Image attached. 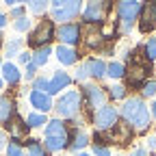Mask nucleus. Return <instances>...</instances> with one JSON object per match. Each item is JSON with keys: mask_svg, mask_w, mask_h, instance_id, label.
Segmentation results:
<instances>
[{"mask_svg": "<svg viewBox=\"0 0 156 156\" xmlns=\"http://www.w3.org/2000/svg\"><path fill=\"white\" fill-rule=\"evenodd\" d=\"M56 39H58L63 46L74 48L78 41H80V24H76V22L61 24V26L56 28Z\"/></svg>", "mask_w": 156, "mask_h": 156, "instance_id": "obj_10", "label": "nucleus"}, {"mask_svg": "<svg viewBox=\"0 0 156 156\" xmlns=\"http://www.w3.org/2000/svg\"><path fill=\"white\" fill-rule=\"evenodd\" d=\"M5 26H7V15L0 11V28H5Z\"/></svg>", "mask_w": 156, "mask_h": 156, "instance_id": "obj_42", "label": "nucleus"}, {"mask_svg": "<svg viewBox=\"0 0 156 156\" xmlns=\"http://www.w3.org/2000/svg\"><path fill=\"white\" fill-rule=\"evenodd\" d=\"M74 78H76V80H80V83L89 78V72H87L85 63H83V65H78V69H76V76H74Z\"/></svg>", "mask_w": 156, "mask_h": 156, "instance_id": "obj_34", "label": "nucleus"}, {"mask_svg": "<svg viewBox=\"0 0 156 156\" xmlns=\"http://www.w3.org/2000/svg\"><path fill=\"white\" fill-rule=\"evenodd\" d=\"M83 0H50V20L67 24L80 13Z\"/></svg>", "mask_w": 156, "mask_h": 156, "instance_id": "obj_4", "label": "nucleus"}, {"mask_svg": "<svg viewBox=\"0 0 156 156\" xmlns=\"http://www.w3.org/2000/svg\"><path fill=\"white\" fill-rule=\"evenodd\" d=\"M83 108V98H80V91H65L58 100L54 102V111L58 115V119H74V117H78V113H80Z\"/></svg>", "mask_w": 156, "mask_h": 156, "instance_id": "obj_3", "label": "nucleus"}, {"mask_svg": "<svg viewBox=\"0 0 156 156\" xmlns=\"http://www.w3.org/2000/svg\"><path fill=\"white\" fill-rule=\"evenodd\" d=\"M2 83H5V80H2V76H0V89H2Z\"/></svg>", "mask_w": 156, "mask_h": 156, "instance_id": "obj_45", "label": "nucleus"}, {"mask_svg": "<svg viewBox=\"0 0 156 156\" xmlns=\"http://www.w3.org/2000/svg\"><path fill=\"white\" fill-rule=\"evenodd\" d=\"M156 95V80H145L141 87V98H152Z\"/></svg>", "mask_w": 156, "mask_h": 156, "instance_id": "obj_30", "label": "nucleus"}, {"mask_svg": "<svg viewBox=\"0 0 156 156\" xmlns=\"http://www.w3.org/2000/svg\"><path fill=\"white\" fill-rule=\"evenodd\" d=\"M13 28L20 30V33L28 30V28H30V20H28L26 15H24V17H20V20H15V22H13Z\"/></svg>", "mask_w": 156, "mask_h": 156, "instance_id": "obj_32", "label": "nucleus"}, {"mask_svg": "<svg viewBox=\"0 0 156 156\" xmlns=\"http://www.w3.org/2000/svg\"><path fill=\"white\" fill-rule=\"evenodd\" d=\"M141 5L143 2H139V0H122V2L117 5V17H119V22H122V30L124 33H130L134 22L139 20Z\"/></svg>", "mask_w": 156, "mask_h": 156, "instance_id": "obj_7", "label": "nucleus"}, {"mask_svg": "<svg viewBox=\"0 0 156 156\" xmlns=\"http://www.w3.org/2000/svg\"><path fill=\"white\" fill-rule=\"evenodd\" d=\"M54 35H56L54 22H52V20H48V17H44L41 22H39V24L30 30V35H28V46H30L33 50L44 48V46H50V41L54 39Z\"/></svg>", "mask_w": 156, "mask_h": 156, "instance_id": "obj_5", "label": "nucleus"}, {"mask_svg": "<svg viewBox=\"0 0 156 156\" xmlns=\"http://www.w3.org/2000/svg\"><path fill=\"white\" fill-rule=\"evenodd\" d=\"M85 67L89 72V78H95V80H102L106 78V63L102 58H87L85 61Z\"/></svg>", "mask_w": 156, "mask_h": 156, "instance_id": "obj_17", "label": "nucleus"}, {"mask_svg": "<svg viewBox=\"0 0 156 156\" xmlns=\"http://www.w3.org/2000/svg\"><path fill=\"white\" fill-rule=\"evenodd\" d=\"M50 54H52V48L50 46H44V48H37L35 52H33V56H30V61L37 65V67H41V65H46L48 63V58H50Z\"/></svg>", "mask_w": 156, "mask_h": 156, "instance_id": "obj_22", "label": "nucleus"}, {"mask_svg": "<svg viewBox=\"0 0 156 156\" xmlns=\"http://www.w3.org/2000/svg\"><path fill=\"white\" fill-rule=\"evenodd\" d=\"M0 48H2V35H0Z\"/></svg>", "mask_w": 156, "mask_h": 156, "instance_id": "obj_47", "label": "nucleus"}, {"mask_svg": "<svg viewBox=\"0 0 156 156\" xmlns=\"http://www.w3.org/2000/svg\"><path fill=\"white\" fill-rule=\"evenodd\" d=\"M147 147L150 150H156V136H150V139H147Z\"/></svg>", "mask_w": 156, "mask_h": 156, "instance_id": "obj_41", "label": "nucleus"}, {"mask_svg": "<svg viewBox=\"0 0 156 156\" xmlns=\"http://www.w3.org/2000/svg\"><path fill=\"white\" fill-rule=\"evenodd\" d=\"M20 48H22V39H11L7 44V56H17Z\"/></svg>", "mask_w": 156, "mask_h": 156, "instance_id": "obj_31", "label": "nucleus"}, {"mask_svg": "<svg viewBox=\"0 0 156 156\" xmlns=\"http://www.w3.org/2000/svg\"><path fill=\"white\" fill-rule=\"evenodd\" d=\"M72 85V76L67 72H54V76L50 78V89H48V95H54V93H61L63 89H67Z\"/></svg>", "mask_w": 156, "mask_h": 156, "instance_id": "obj_15", "label": "nucleus"}, {"mask_svg": "<svg viewBox=\"0 0 156 156\" xmlns=\"http://www.w3.org/2000/svg\"><path fill=\"white\" fill-rule=\"evenodd\" d=\"M17 115V111H15V102L11 100V98H0V124H9L13 117Z\"/></svg>", "mask_w": 156, "mask_h": 156, "instance_id": "obj_19", "label": "nucleus"}, {"mask_svg": "<svg viewBox=\"0 0 156 156\" xmlns=\"http://www.w3.org/2000/svg\"><path fill=\"white\" fill-rule=\"evenodd\" d=\"M150 115L156 119V102H152V104H150Z\"/></svg>", "mask_w": 156, "mask_h": 156, "instance_id": "obj_43", "label": "nucleus"}, {"mask_svg": "<svg viewBox=\"0 0 156 156\" xmlns=\"http://www.w3.org/2000/svg\"><path fill=\"white\" fill-rule=\"evenodd\" d=\"M24 152H26V156H48L44 143H39L37 139H26V143H24Z\"/></svg>", "mask_w": 156, "mask_h": 156, "instance_id": "obj_21", "label": "nucleus"}, {"mask_svg": "<svg viewBox=\"0 0 156 156\" xmlns=\"http://www.w3.org/2000/svg\"><path fill=\"white\" fill-rule=\"evenodd\" d=\"M106 76H108V78H113V80H119V78H124V76H126V65H124V63H119V61L108 63V65H106Z\"/></svg>", "mask_w": 156, "mask_h": 156, "instance_id": "obj_23", "label": "nucleus"}, {"mask_svg": "<svg viewBox=\"0 0 156 156\" xmlns=\"http://www.w3.org/2000/svg\"><path fill=\"white\" fill-rule=\"evenodd\" d=\"M7 143H9V141H7V132H5V130H0V150L7 147Z\"/></svg>", "mask_w": 156, "mask_h": 156, "instance_id": "obj_38", "label": "nucleus"}, {"mask_svg": "<svg viewBox=\"0 0 156 156\" xmlns=\"http://www.w3.org/2000/svg\"><path fill=\"white\" fill-rule=\"evenodd\" d=\"M152 156H156V150H154V154H152Z\"/></svg>", "mask_w": 156, "mask_h": 156, "instance_id": "obj_48", "label": "nucleus"}, {"mask_svg": "<svg viewBox=\"0 0 156 156\" xmlns=\"http://www.w3.org/2000/svg\"><path fill=\"white\" fill-rule=\"evenodd\" d=\"M80 98H83V106L87 108V113L93 115V111H98L100 106L106 104V98H108V95H106V91H104L100 85L89 83V85H83Z\"/></svg>", "mask_w": 156, "mask_h": 156, "instance_id": "obj_6", "label": "nucleus"}, {"mask_svg": "<svg viewBox=\"0 0 156 156\" xmlns=\"http://www.w3.org/2000/svg\"><path fill=\"white\" fill-rule=\"evenodd\" d=\"M35 74H37V65L30 61L26 65V69H24V78H26V80H35Z\"/></svg>", "mask_w": 156, "mask_h": 156, "instance_id": "obj_33", "label": "nucleus"}, {"mask_svg": "<svg viewBox=\"0 0 156 156\" xmlns=\"http://www.w3.org/2000/svg\"><path fill=\"white\" fill-rule=\"evenodd\" d=\"M7 156H26L24 145L20 143V139H11L7 143Z\"/></svg>", "mask_w": 156, "mask_h": 156, "instance_id": "obj_26", "label": "nucleus"}, {"mask_svg": "<svg viewBox=\"0 0 156 156\" xmlns=\"http://www.w3.org/2000/svg\"><path fill=\"white\" fill-rule=\"evenodd\" d=\"M87 145H89V134H87L80 126L69 128V147H67V150L80 152V150H85Z\"/></svg>", "mask_w": 156, "mask_h": 156, "instance_id": "obj_14", "label": "nucleus"}, {"mask_svg": "<svg viewBox=\"0 0 156 156\" xmlns=\"http://www.w3.org/2000/svg\"><path fill=\"white\" fill-rule=\"evenodd\" d=\"M0 74H2V80L9 83L11 87L22 80V72H20V67H17L15 63H11V61L2 63V67H0Z\"/></svg>", "mask_w": 156, "mask_h": 156, "instance_id": "obj_16", "label": "nucleus"}, {"mask_svg": "<svg viewBox=\"0 0 156 156\" xmlns=\"http://www.w3.org/2000/svg\"><path fill=\"white\" fill-rule=\"evenodd\" d=\"M78 156H93V154H87V152H80V154H78Z\"/></svg>", "mask_w": 156, "mask_h": 156, "instance_id": "obj_44", "label": "nucleus"}, {"mask_svg": "<svg viewBox=\"0 0 156 156\" xmlns=\"http://www.w3.org/2000/svg\"><path fill=\"white\" fill-rule=\"evenodd\" d=\"M44 147L46 152L50 154H56V152H63L69 147V126L54 117L46 124V134H44Z\"/></svg>", "mask_w": 156, "mask_h": 156, "instance_id": "obj_2", "label": "nucleus"}, {"mask_svg": "<svg viewBox=\"0 0 156 156\" xmlns=\"http://www.w3.org/2000/svg\"><path fill=\"white\" fill-rule=\"evenodd\" d=\"M122 119L130 124V128L134 132H147L150 122H152V115H150V106L143 102L141 95H132L124 100V106L119 108Z\"/></svg>", "mask_w": 156, "mask_h": 156, "instance_id": "obj_1", "label": "nucleus"}, {"mask_svg": "<svg viewBox=\"0 0 156 156\" xmlns=\"http://www.w3.org/2000/svg\"><path fill=\"white\" fill-rule=\"evenodd\" d=\"M104 41H106L104 33H102L100 28H98V26H89L87 37H85V44H87V48H89V50H100V48L104 46Z\"/></svg>", "mask_w": 156, "mask_h": 156, "instance_id": "obj_18", "label": "nucleus"}, {"mask_svg": "<svg viewBox=\"0 0 156 156\" xmlns=\"http://www.w3.org/2000/svg\"><path fill=\"white\" fill-rule=\"evenodd\" d=\"M5 2H7L9 7H20V5L24 2V0H5Z\"/></svg>", "mask_w": 156, "mask_h": 156, "instance_id": "obj_40", "label": "nucleus"}, {"mask_svg": "<svg viewBox=\"0 0 156 156\" xmlns=\"http://www.w3.org/2000/svg\"><path fill=\"white\" fill-rule=\"evenodd\" d=\"M108 141L111 143H119V145H128L130 141H132V136H134V130L130 128V124L128 122H124V119H119L108 132Z\"/></svg>", "mask_w": 156, "mask_h": 156, "instance_id": "obj_11", "label": "nucleus"}, {"mask_svg": "<svg viewBox=\"0 0 156 156\" xmlns=\"http://www.w3.org/2000/svg\"><path fill=\"white\" fill-rule=\"evenodd\" d=\"M143 56L147 58L150 63L156 61V37H150L147 41H145V46H143Z\"/></svg>", "mask_w": 156, "mask_h": 156, "instance_id": "obj_28", "label": "nucleus"}, {"mask_svg": "<svg viewBox=\"0 0 156 156\" xmlns=\"http://www.w3.org/2000/svg\"><path fill=\"white\" fill-rule=\"evenodd\" d=\"M17 56H20V63H26V65H28V63H30V56H33V54H28V52H20Z\"/></svg>", "mask_w": 156, "mask_h": 156, "instance_id": "obj_37", "label": "nucleus"}, {"mask_svg": "<svg viewBox=\"0 0 156 156\" xmlns=\"http://www.w3.org/2000/svg\"><path fill=\"white\" fill-rule=\"evenodd\" d=\"M154 15H156V0H154Z\"/></svg>", "mask_w": 156, "mask_h": 156, "instance_id": "obj_46", "label": "nucleus"}, {"mask_svg": "<svg viewBox=\"0 0 156 156\" xmlns=\"http://www.w3.org/2000/svg\"><path fill=\"white\" fill-rule=\"evenodd\" d=\"M26 2V7L33 11V13H37V15H41L46 9H48V5H50V0H24Z\"/></svg>", "mask_w": 156, "mask_h": 156, "instance_id": "obj_27", "label": "nucleus"}, {"mask_svg": "<svg viewBox=\"0 0 156 156\" xmlns=\"http://www.w3.org/2000/svg\"><path fill=\"white\" fill-rule=\"evenodd\" d=\"M139 30L141 33H150L156 26V15H154V0H147V2L141 5V13H139Z\"/></svg>", "mask_w": 156, "mask_h": 156, "instance_id": "obj_13", "label": "nucleus"}, {"mask_svg": "<svg viewBox=\"0 0 156 156\" xmlns=\"http://www.w3.org/2000/svg\"><path fill=\"white\" fill-rule=\"evenodd\" d=\"M0 67H2V63H0Z\"/></svg>", "mask_w": 156, "mask_h": 156, "instance_id": "obj_49", "label": "nucleus"}, {"mask_svg": "<svg viewBox=\"0 0 156 156\" xmlns=\"http://www.w3.org/2000/svg\"><path fill=\"white\" fill-rule=\"evenodd\" d=\"M91 122H93L95 130H100V132H108L117 122H119V111H117L115 106H111V104H104V106H100L98 111H93Z\"/></svg>", "mask_w": 156, "mask_h": 156, "instance_id": "obj_8", "label": "nucleus"}, {"mask_svg": "<svg viewBox=\"0 0 156 156\" xmlns=\"http://www.w3.org/2000/svg\"><path fill=\"white\" fill-rule=\"evenodd\" d=\"M54 54H56V58H58V63H63V65H74V63H78V52H76V48H69V46H58L56 50H54Z\"/></svg>", "mask_w": 156, "mask_h": 156, "instance_id": "obj_20", "label": "nucleus"}, {"mask_svg": "<svg viewBox=\"0 0 156 156\" xmlns=\"http://www.w3.org/2000/svg\"><path fill=\"white\" fill-rule=\"evenodd\" d=\"M26 124H28V128H41L44 124H48V117L44 115V113H30L28 117H26Z\"/></svg>", "mask_w": 156, "mask_h": 156, "instance_id": "obj_24", "label": "nucleus"}, {"mask_svg": "<svg viewBox=\"0 0 156 156\" xmlns=\"http://www.w3.org/2000/svg\"><path fill=\"white\" fill-rule=\"evenodd\" d=\"M33 89H35V91H44V93H48V89H50V78H46V76H35Z\"/></svg>", "mask_w": 156, "mask_h": 156, "instance_id": "obj_29", "label": "nucleus"}, {"mask_svg": "<svg viewBox=\"0 0 156 156\" xmlns=\"http://www.w3.org/2000/svg\"><path fill=\"white\" fill-rule=\"evenodd\" d=\"M93 156H111L108 145H93Z\"/></svg>", "mask_w": 156, "mask_h": 156, "instance_id": "obj_35", "label": "nucleus"}, {"mask_svg": "<svg viewBox=\"0 0 156 156\" xmlns=\"http://www.w3.org/2000/svg\"><path fill=\"white\" fill-rule=\"evenodd\" d=\"M11 15H13L15 20L24 17V9H22V7H11Z\"/></svg>", "mask_w": 156, "mask_h": 156, "instance_id": "obj_36", "label": "nucleus"}, {"mask_svg": "<svg viewBox=\"0 0 156 156\" xmlns=\"http://www.w3.org/2000/svg\"><path fill=\"white\" fill-rule=\"evenodd\" d=\"M132 156H150V154H147V150H145V147H134Z\"/></svg>", "mask_w": 156, "mask_h": 156, "instance_id": "obj_39", "label": "nucleus"}, {"mask_svg": "<svg viewBox=\"0 0 156 156\" xmlns=\"http://www.w3.org/2000/svg\"><path fill=\"white\" fill-rule=\"evenodd\" d=\"M108 2H111V0H87L85 11H83V22L89 24V26L102 24L104 17H106V11L111 7Z\"/></svg>", "mask_w": 156, "mask_h": 156, "instance_id": "obj_9", "label": "nucleus"}, {"mask_svg": "<svg viewBox=\"0 0 156 156\" xmlns=\"http://www.w3.org/2000/svg\"><path fill=\"white\" fill-rule=\"evenodd\" d=\"M28 102H30V106L37 111V113H48V111H52L54 108V102H52V95H48V93H44V91H30V95H28Z\"/></svg>", "mask_w": 156, "mask_h": 156, "instance_id": "obj_12", "label": "nucleus"}, {"mask_svg": "<svg viewBox=\"0 0 156 156\" xmlns=\"http://www.w3.org/2000/svg\"><path fill=\"white\" fill-rule=\"evenodd\" d=\"M126 93H128V89L124 85H113V87L106 89L108 100H126Z\"/></svg>", "mask_w": 156, "mask_h": 156, "instance_id": "obj_25", "label": "nucleus"}]
</instances>
